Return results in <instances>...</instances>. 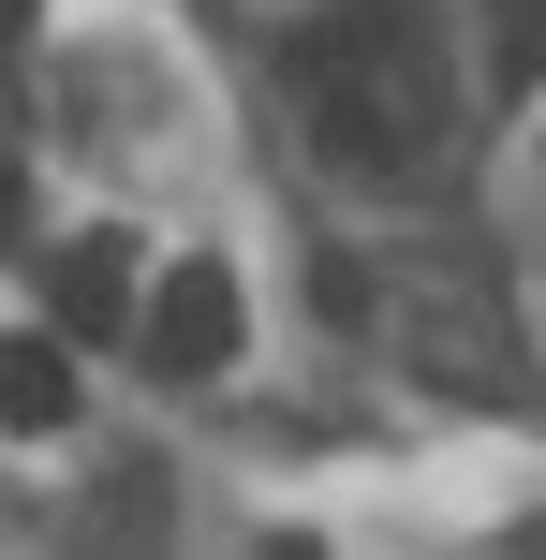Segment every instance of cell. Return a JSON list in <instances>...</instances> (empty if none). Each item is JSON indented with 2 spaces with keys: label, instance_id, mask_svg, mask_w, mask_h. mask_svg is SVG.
Returning <instances> with one entry per match:
<instances>
[{
  "label": "cell",
  "instance_id": "6da1fadb",
  "mask_svg": "<svg viewBox=\"0 0 546 560\" xmlns=\"http://www.w3.org/2000/svg\"><path fill=\"white\" fill-rule=\"evenodd\" d=\"M133 339H148V369H163V384H222L236 339H252L236 266H222V252H177V266H163V295H133Z\"/></svg>",
  "mask_w": 546,
  "mask_h": 560
},
{
  "label": "cell",
  "instance_id": "5b68a950",
  "mask_svg": "<svg viewBox=\"0 0 546 560\" xmlns=\"http://www.w3.org/2000/svg\"><path fill=\"white\" fill-rule=\"evenodd\" d=\"M15 207H30V192H15V177H0V236H15Z\"/></svg>",
  "mask_w": 546,
  "mask_h": 560
},
{
  "label": "cell",
  "instance_id": "7a4b0ae2",
  "mask_svg": "<svg viewBox=\"0 0 546 560\" xmlns=\"http://www.w3.org/2000/svg\"><path fill=\"white\" fill-rule=\"evenodd\" d=\"M45 325L74 339V354L133 325V236H104V222H89V236H59V252H45Z\"/></svg>",
  "mask_w": 546,
  "mask_h": 560
},
{
  "label": "cell",
  "instance_id": "8992f818",
  "mask_svg": "<svg viewBox=\"0 0 546 560\" xmlns=\"http://www.w3.org/2000/svg\"><path fill=\"white\" fill-rule=\"evenodd\" d=\"M15 15H30V0H0V45H15Z\"/></svg>",
  "mask_w": 546,
  "mask_h": 560
},
{
  "label": "cell",
  "instance_id": "3957f363",
  "mask_svg": "<svg viewBox=\"0 0 546 560\" xmlns=\"http://www.w3.org/2000/svg\"><path fill=\"white\" fill-rule=\"evenodd\" d=\"M0 428H74V339L0 325Z\"/></svg>",
  "mask_w": 546,
  "mask_h": 560
},
{
  "label": "cell",
  "instance_id": "277c9868",
  "mask_svg": "<svg viewBox=\"0 0 546 560\" xmlns=\"http://www.w3.org/2000/svg\"><path fill=\"white\" fill-rule=\"evenodd\" d=\"M488 45H502V89H546V0H488Z\"/></svg>",
  "mask_w": 546,
  "mask_h": 560
}]
</instances>
